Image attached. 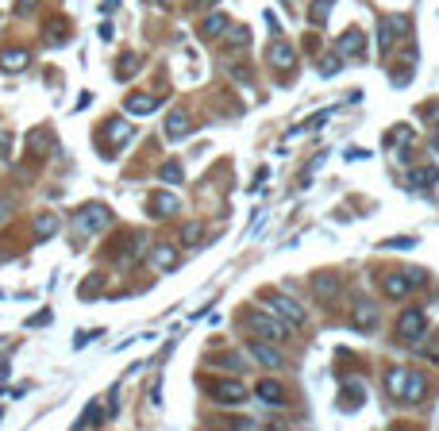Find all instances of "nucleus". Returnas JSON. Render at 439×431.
Returning a JSON list of instances; mask_svg holds the SVG:
<instances>
[{"label":"nucleus","mask_w":439,"mask_h":431,"mask_svg":"<svg viewBox=\"0 0 439 431\" xmlns=\"http://www.w3.org/2000/svg\"><path fill=\"white\" fill-rule=\"evenodd\" d=\"M255 397L262 400V405H270V408H282L285 400V385L282 382H270V377H266V382H258V389H255Z\"/></svg>","instance_id":"9"},{"label":"nucleus","mask_w":439,"mask_h":431,"mask_svg":"<svg viewBox=\"0 0 439 431\" xmlns=\"http://www.w3.org/2000/svg\"><path fill=\"white\" fill-rule=\"evenodd\" d=\"M162 181H166V185L182 181V162H166V166H162Z\"/></svg>","instance_id":"26"},{"label":"nucleus","mask_w":439,"mask_h":431,"mask_svg":"<svg viewBox=\"0 0 439 431\" xmlns=\"http://www.w3.org/2000/svg\"><path fill=\"white\" fill-rule=\"evenodd\" d=\"M27 62H31V54H27V50H4L0 70H4V74H19V70H27Z\"/></svg>","instance_id":"17"},{"label":"nucleus","mask_w":439,"mask_h":431,"mask_svg":"<svg viewBox=\"0 0 439 431\" xmlns=\"http://www.w3.org/2000/svg\"><path fill=\"white\" fill-rule=\"evenodd\" d=\"M320 4H328V8H332V4H335V0H320Z\"/></svg>","instance_id":"35"},{"label":"nucleus","mask_w":439,"mask_h":431,"mask_svg":"<svg viewBox=\"0 0 439 431\" xmlns=\"http://www.w3.org/2000/svg\"><path fill=\"white\" fill-rule=\"evenodd\" d=\"M266 58H270V66H273V70H289L293 62H297V54H293L289 42L273 39V42H270V54H266Z\"/></svg>","instance_id":"12"},{"label":"nucleus","mask_w":439,"mask_h":431,"mask_svg":"<svg viewBox=\"0 0 439 431\" xmlns=\"http://www.w3.org/2000/svg\"><path fill=\"white\" fill-rule=\"evenodd\" d=\"M250 47V31L247 27H232V35H228V50H247Z\"/></svg>","instance_id":"23"},{"label":"nucleus","mask_w":439,"mask_h":431,"mask_svg":"<svg viewBox=\"0 0 439 431\" xmlns=\"http://www.w3.org/2000/svg\"><path fill=\"white\" fill-rule=\"evenodd\" d=\"M424 332H428V320H424L420 308H408V312H401V320H397V339L416 343Z\"/></svg>","instance_id":"5"},{"label":"nucleus","mask_w":439,"mask_h":431,"mask_svg":"<svg viewBox=\"0 0 439 431\" xmlns=\"http://www.w3.org/2000/svg\"><path fill=\"white\" fill-rule=\"evenodd\" d=\"M436 181H439V170H436V166H420V170H413V185H420V189H431Z\"/></svg>","instance_id":"21"},{"label":"nucleus","mask_w":439,"mask_h":431,"mask_svg":"<svg viewBox=\"0 0 439 431\" xmlns=\"http://www.w3.org/2000/svg\"><path fill=\"white\" fill-rule=\"evenodd\" d=\"M436 150H439V135H436Z\"/></svg>","instance_id":"36"},{"label":"nucleus","mask_w":439,"mask_h":431,"mask_svg":"<svg viewBox=\"0 0 439 431\" xmlns=\"http://www.w3.org/2000/svg\"><path fill=\"white\" fill-rule=\"evenodd\" d=\"M343 70V58H332V62H320V77H335Z\"/></svg>","instance_id":"30"},{"label":"nucleus","mask_w":439,"mask_h":431,"mask_svg":"<svg viewBox=\"0 0 439 431\" xmlns=\"http://www.w3.org/2000/svg\"><path fill=\"white\" fill-rule=\"evenodd\" d=\"M147 208H150V216H174L177 208H182V200H177L170 189H162V193H154V197L147 200Z\"/></svg>","instance_id":"11"},{"label":"nucleus","mask_w":439,"mask_h":431,"mask_svg":"<svg viewBox=\"0 0 439 431\" xmlns=\"http://www.w3.org/2000/svg\"><path fill=\"white\" fill-rule=\"evenodd\" d=\"M408 289H413V277H408V270H397V274H385L381 277V293L390 300H405Z\"/></svg>","instance_id":"6"},{"label":"nucleus","mask_w":439,"mask_h":431,"mask_svg":"<svg viewBox=\"0 0 439 431\" xmlns=\"http://www.w3.org/2000/svg\"><path fill=\"white\" fill-rule=\"evenodd\" d=\"M127 139H131V124H127V120H112V127H108V143H112V147H124Z\"/></svg>","instance_id":"20"},{"label":"nucleus","mask_w":439,"mask_h":431,"mask_svg":"<svg viewBox=\"0 0 439 431\" xmlns=\"http://www.w3.org/2000/svg\"><path fill=\"white\" fill-rule=\"evenodd\" d=\"M100 282H104V277H100V274H93V277H89V282H85V285H81V297H93V293H97V289H100Z\"/></svg>","instance_id":"31"},{"label":"nucleus","mask_w":439,"mask_h":431,"mask_svg":"<svg viewBox=\"0 0 439 431\" xmlns=\"http://www.w3.org/2000/svg\"><path fill=\"white\" fill-rule=\"evenodd\" d=\"M154 108H158V97H150V92H131L127 97V112H135V116H147Z\"/></svg>","instance_id":"18"},{"label":"nucleus","mask_w":439,"mask_h":431,"mask_svg":"<svg viewBox=\"0 0 439 431\" xmlns=\"http://www.w3.org/2000/svg\"><path fill=\"white\" fill-rule=\"evenodd\" d=\"M97 420H100V408H97V405H89V408H85V416L77 420V428H93Z\"/></svg>","instance_id":"29"},{"label":"nucleus","mask_w":439,"mask_h":431,"mask_svg":"<svg viewBox=\"0 0 439 431\" xmlns=\"http://www.w3.org/2000/svg\"><path fill=\"white\" fill-rule=\"evenodd\" d=\"M224 27H228V19L220 16V12H216V16H208L205 24H200V35H205V39H216V35L224 31Z\"/></svg>","instance_id":"22"},{"label":"nucleus","mask_w":439,"mask_h":431,"mask_svg":"<svg viewBox=\"0 0 439 431\" xmlns=\"http://www.w3.org/2000/svg\"><path fill=\"white\" fill-rule=\"evenodd\" d=\"M35 12H39V0H16V16H19V19L35 16Z\"/></svg>","instance_id":"28"},{"label":"nucleus","mask_w":439,"mask_h":431,"mask_svg":"<svg viewBox=\"0 0 439 431\" xmlns=\"http://www.w3.org/2000/svg\"><path fill=\"white\" fill-rule=\"evenodd\" d=\"M393 39H397V31L390 27V19H381V27H378V47H381V54L393 47Z\"/></svg>","instance_id":"25"},{"label":"nucleus","mask_w":439,"mask_h":431,"mask_svg":"<svg viewBox=\"0 0 439 431\" xmlns=\"http://www.w3.org/2000/svg\"><path fill=\"white\" fill-rule=\"evenodd\" d=\"M108 220H112V212H108L104 204H85L81 212L74 216V231L93 235V231H100V227H108Z\"/></svg>","instance_id":"3"},{"label":"nucleus","mask_w":439,"mask_h":431,"mask_svg":"<svg viewBox=\"0 0 439 431\" xmlns=\"http://www.w3.org/2000/svg\"><path fill=\"white\" fill-rule=\"evenodd\" d=\"M0 212H4V204H0Z\"/></svg>","instance_id":"37"},{"label":"nucleus","mask_w":439,"mask_h":431,"mask_svg":"<svg viewBox=\"0 0 439 431\" xmlns=\"http://www.w3.org/2000/svg\"><path fill=\"white\" fill-rule=\"evenodd\" d=\"M200 385H205V393L216 400V405H232L235 408V405L247 400V389H243L239 382H228V377L224 382H220V377H208V382H200Z\"/></svg>","instance_id":"1"},{"label":"nucleus","mask_w":439,"mask_h":431,"mask_svg":"<svg viewBox=\"0 0 439 431\" xmlns=\"http://www.w3.org/2000/svg\"><path fill=\"white\" fill-rule=\"evenodd\" d=\"M250 358H255L258 366H266V370H278V366H285V358H282V350H273L270 343H250Z\"/></svg>","instance_id":"10"},{"label":"nucleus","mask_w":439,"mask_h":431,"mask_svg":"<svg viewBox=\"0 0 439 431\" xmlns=\"http://www.w3.org/2000/svg\"><path fill=\"white\" fill-rule=\"evenodd\" d=\"M247 320H250V327H255L262 339H270V343H285V339H289V323H285V320H273L270 312H258V308H255Z\"/></svg>","instance_id":"2"},{"label":"nucleus","mask_w":439,"mask_h":431,"mask_svg":"<svg viewBox=\"0 0 439 431\" xmlns=\"http://www.w3.org/2000/svg\"><path fill=\"white\" fill-rule=\"evenodd\" d=\"M150 262H154L158 274H170V270L177 266V250L170 247V243H158V247L150 250Z\"/></svg>","instance_id":"13"},{"label":"nucleus","mask_w":439,"mask_h":431,"mask_svg":"<svg viewBox=\"0 0 439 431\" xmlns=\"http://www.w3.org/2000/svg\"><path fill=\"white\" fill-rule=\"evenodd\" d=\"M312 289H316V297L335 300V297H340V277H335V274H316L312 277Z\"/></svg>","instance_id":"16"},{"label":"nucleus","mask_w":439,"mask_h":431,"mask_svg":"<svg viewBox=\"0 0 439 431\" xmlns=\"http://www.w3.org/2000/svg\"><path fill=\"white\" fill-rule=\"evenodd\" d=\"M413 243H416V239H408V235H397V239H390L385 247H393V250H408Z\"/></svg>","instance_id":"32"},{"label":"nucleus","mask_w":439,"mask_h":431,"mask_svg":"<svg viewBox=\"0 0 439 431\" xmlns=\"http://www.w3.org/2000/svg\"><path fill=\"white\" fill-rule=\"evenodd\" d=\"M135 70H139V58H135V54H120V62H116V77H131Z\"/></svg>","instance_id":"24"},{"label":"nucleus","mask_w":439,"mask_h":431,"mask_svg":"<svg viewBox=\"0 0 439 431\" xmlns=\"http://www.w3.org/2000/svg\"><path fill=\"white\" fill-rule=\"evenodd\" d=\"M162 131H166V139H185V135L193 131V120H189V112H174V116L162 124Z\"/></svg>","instance_id":"14"},{"label":"nucleus","mask_w":439,"mask_h":431,"mask_svg":"<svg viewBox=\"0 0 439 431\" xmlns=\"http://www.w3.org/2000/svg\"><path fill=\"white\" fill-rule=\"evenodd\" d=\"M324 19H328V4L316 0V4H312V24H324Z\"/></svg>","instance_id":"33"},{"label":"nucleus","mask_w":439,"mask_h":431,"mask_svg":"<svg viewBox=\"0 0 439 431\" xmlns=\"http://www.w3.org/2000/svg\"><path fill=\"white\" fill-rule=\"evenodd\" d=\"M266 304H270V312H278L282 316L285 323H293V327H305V308L297 304V300L293 297H282V293H270V297H266Z\"/></svg>","instance_id":"4"},{"label":"nucleus","mask_w":439,"mask_h":431,"mask_svg":"<svg viewBox=\"0 0 439 431\" xmlns=\"http://www.w3.org/2000/svg\"><path fill=\"white\" fill-rule=\"evenodd\" d=\"M27 323H31V327H39V323H50V312H35Z\"/></svg>","instance_id":"34"},{"label":"nucleus","mask_w":439,"mask_h":431,"mask_svg":"<svg viewBox=\"0 0 439 431\" xmlns=\"http://www.w3.org/2000/svg\"><path fill=\"white\" fill-rule=\"evenodd\" d=\"M54 231H58V216L54 212H39L35 216V235H39V239H50Z\"/></svg>","instance_id":"19"},{"label":"nucleus","mask_w":439,"mask_h":431,"mask_svg":"<svg viewBox=\"0 0 439 431\" xmlns=\"http://www.w3.org/2000/svg\"><path fill=\"white\" fill-rule=\"evenodd\" d=\"M200 224H185V231H182V243L185 247H200Z\"/></svg>","instance_id":"27"},{"label":"nucleus","mask_w":439,"mask_h":431,"mask_svg":"<svg viewBox=\"0 0 439 431\" xmlns=\"http://www.w3.org/2000/svg\"><path fill=\"white\" fill-rule=\"evenodd\" d=\"M335 47H340V58L343 62H347V58H358V54H362V47H366V35L358 31V27H351V31L340 35V42H335Z\"/></svg>","instance_id":"8"},{"label":"nucleus","mask_w":439,"mask_h":431,"mask_svg":"<svg viewBox=\"0 0 439 431\" xmlns=\"http://www.w3.org/2000/svg\"><path fill=\"white\" fill-rule=\"evenodd\" d=\"M351 327L355 332H374L378 327V304L374 300H358L355 312H351Z\"/></svg>","instance_id":"7"},{"label":"nucleus","mask_w":439,"mask_h":431,"mask_svg":"<svg viewBox=\"0 0 439 431\" xmlns=\"http://www.w3.org/2000/svg\"><path fill=\"white\" fill-rule=\"evenodd\" d=\"M424 393H428V382H424V373L408 370V377H405V393H401V400L416 405V400H424Z\"/></svg>","instance_id":"15"}]
</instances>
